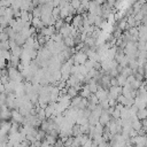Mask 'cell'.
Returning <instances> with one entry per match:
<instances>
[{
    "instance_id": "obj_24",
    "label": "cell",
    "mask_w": 147,
    "mask_h": 147,
    "mask_svg": "<svg viewBox=\"0 0 147 147\" xmlns=\"http://www.w3.org/2000/svg\"><path fill=\"white\" fill-rule=\"evenodd\" d=\"M5 13H6V8L0 7V16H5Z\"/></svg>"
},
{
    "instance_id": "obj_8",
    "label": "cell",
    "mask_w": 147,
    "mask_h": 147,
    "mask_svg": "<svg viewBox=\"0 0 147 147\" xmlns=\"http://www.w3.org/2000/svg\"><path fill=\"white\" fill-rule=\"evenodd\" d=\"M91 94H92V93H91V91H90V88H88L87 84H86V85H84V86H83V88H82V90H80V92H79V95H80L82 98H85V99H88Z\"/></svg>"
},
{
    "instance_id": "obj_23",
    "label": "cell",
    "mask_w": 147,
    "mask_h": 147,
    "mask_svg": "<svg viewBox=\"0 0 147 147\" xmlns=\"http://www.w3.org/2000/svg\"><path fill=\"white\" fill-rule=\"evenodd\" d=\"M110 86H119L118 82H117V78H111L110 79Z\"/></svg>"
},
{
    "instance_id": "obj_18",
    "label": "cell",
    "mask_w": 147,
    "mask_h": 147,
    "mask_svg": "<svg viewBox=\"0 0 147 147\" xmlns=\"http://www.w3.org/2000/svg\"><path fill=\"white\" fill-rule=\"evenodd\" d=\"M116 78H117V82H118V85H119V86H122V87H123V86L126 84V77H125V76H123V75H121V74H119Z\"/></svg>"
},
{
    "instance_id": "obj_26",
    "label": "cell",
    "mask_w": 147,
    "mask_h": 147,
    "mask_svg": "<svg viewBox=\"0 0 147 147\" xmlns=\"http://www.w3.org/2000/svg\"><path fill=\"white\" fill-rule=\"evenodd\" d=\"M0 32H3V28L0 25Z\"/></svg>"
},
{
    "instance_id": "obj_6",
    "label": "cell",
    "mask_w": 147,
    "mask_h": 147,
    "mask_svg": "<svg viewBox=\"0 0 147 147\" xmlns=\"http://www.w3.org/2000/svg\"><path fill=\"white\" fill-rule=\"evenodd\" d=\"M31 25H32L33 28H36L37 31H40V30H42V29L45 28V25H44V23L41 22L40 17H33L32 21H31Z\"/></svg>"
},
{
    "instance_id": "obj_14",
    "label": "cell",
    "mask_w": 147,
    "mask_h": 147,
    "mask_svg": "<svg viewBox=\"0 0 147 147\" xmlns=\"http://www.w3.org/2000/svg\"><path fill=\"white\" fill-rule=\"evenodd\" d=\"M22 51H23V47L22 46H16V47H14V48H11L10 49V52H11V54L13 55H15V56H21V54H22Z\"/></svg>"
},
{
    "instance_id": "obj_3",
    "label": "cell",
    "mask_w": 147,
    "mask_h": 147,
    "mask_svg": "<svg viewBox=\"0 0 147 147\" xmlns=\"http://www.w3.org/2000/svg\"><path fill=\"white\" fill-rule=\"evenodd\" d=\"M11 119L13 122H16V123H21L23 124V119H24V116L16 109H13L11 110Z\"/></svg>"
},
{
    "instance_id": "obj_9",
    "label": "cell",
    "mask_w": 147,
    "mask_h": 147,
    "mask_svg": "<svg viewBox=\"0 0 147 147\" xmlns=\"http://www.w3.org/2000/svg\"><path fill=\"white\" fill-rule=\"evenodd\" d=\"M126 23H127V30L131 29V28H134V26L137 25L134 15H129V16H126Z\"/></svg>"
},
{
    "instance_id": "obj_10",
    "label": "cell",
    "mask_w": 147,
    "mask_h": 147,
    "mask_svg": "<svg viewBox=\"0 0 147 147\" xmlns=\"http://www.w3.org/2000/svg\"><path fill=\"white\" fill-rule=\"evenodd\" d=\"M63 41H64V45H65L68 48H74V47L76 46L75 39H74L72 37H67V38L63 39Z\"/></svg>"
},
{
    "instance_id": "obj_25",
    "label": "cell",
    "mask_w": 147,
    "mask_h": 147,
    "mask_svg": "<svg viewBox=\"0 0 147 147\" xmlns=\"http://www.w3.org/2000/svg\"><path fill=\"white\" fill-rule=\"evenodd\" d=\"M106 1H107V0H95V2H96L98 5H101V6H102V5H103Z\"/></svg>"
},
{
    "instance_id": "obj_12",
    "label": "cell",
    "mask_w": 147,
    "mask_h": 147,
    "mask_svg": "<svg viewBox=\"0 0 147 147\" xmlns=\"http://www.w3.org/2000/svg\"><path fill=\"white\" fill-rule=\"evenodd\" d=\"M68 5L69 3H67L64 7H62V8H60V18H65V17H68L69 16V10H68Z\"/></svg>"
},
{
    "instance_id": "obj_4",
    "label": "cell",
    "mask_w": 147,
    "mask_h": 147,
    "mask_svg": "<svg viewBox=\"0 0 147 147\" xmlns=\"http://www.w3.org/2000/svg\"><path fill=\"white\" fill-rule=\"evenodd\" d=\"M110 119H111V115L108 114L106 110H103L102 114H101V116H100V118H99V123H100L101 125L106 126V125L110 122Z\"/></svg>"
},
{
    "instance_id": "obj_16",
    "label": "cell",
    "mask_w": 147,
    "mask_h": 147,
    "mask_svg": "<svg viewBox=\"0 0 147 147\" xmlns=\"http://www.w3.org/2000/svg\"><path fill=\"white\" fill-rule=\"evenodd\" d=\"M64 24H65L64 20H63V18H59V20H56V22H55V24H54V28H55L56 31H59Z\"/></svg>"
},
{
    "instance_id": "obj_21",
    "label": "cell",
    "mask_w": 147,
    "mask_h": 147,
    "mask_svg": "<svg viewBox=\"0 0 147 147\" xmlns=\"http://www.w3.org/2000/svg\"><path fill=\"white\" fill-rule=\"evenodd\" d=\"M70 5H71V6H72V7L76 9V10H77V9H78V8L82 6V1H80V0H71Z\"/></svg>"
},
{
    "instance_id": "obj_15",
    "label": "cell",
    "mask_w": 147,
    "mask_h": 147,
    "mask_svg": "<svg viewBox=\"0 0 147 147\" xmlns=\"http://www.w3.org/2000/svg\"><path fill=\"white\" fill-rule=\"evenodd\" d=\"M82 99H83V98H82V96L78 94L77 96H75V98H72V99H71V105H70V106H71V107H75V108H77V107H78V105L80 103Z\"/></svg>"
},
{
    "instance_id": "obj_5",
    "label": "cell",
    "mask_w": 147,
    "mask_h": 147,
    "mask_svg": "<svg viewBox=\"0 0 147 147\" xmlns=\"http://www.w3.org/2000/svg\"><path fill=\"white\" fill-rule=\"evenodd\" d=\"M95 95L98 96L99 101H103V100H107L108 99V90H105L102 87L99 86L98 91L95 92Z\"/></svg>"
},
{
    "instance_id": "obj_1",
    "label": "cell",
    "mask_w": 147,
    "mask_h": 147,
    "mask_svg": "<svg viewBox=\"0 0 147 147\" xmlns=\"http://www.w3.org/2000/svg\"><path fill=\"white\" fill-rule=\"evenodd\" d=\"M72 59H74V64H79V65L85 64V62L88 60L85 52H76L72 55Z\"/></svg>"
},
{
    "instance_id": "obj_27",
    "label": "cell",
    "mask_w": 147,
    "mask_h": 147,
    "mask_svg": "<svg viewBox=\"0 0 147 147\" xmlns=\"http://www.w3.org/2000/svg\"><path fill=\"white\" fill-rule=\"evenodd\" d=\"M87 1H92V0H87Z\"/></svg>"
},
{
    "instance_id": "obj_19",
    "label": "cell",
    "mask_w": 147,
    "mask_h": 147,
    "mask_svg": "<svg viewBox=\"0 0 147 147\" xmlns=\"http://www.w3.org/2000/svg\"><path fill=\"white\" fill-rule=\"evenodd\" d=\"M88 100H90L88 102H90V103H92V105H99V103H100V101H99V99H98V96H96L95 94H93V93H92V94L90 95V98H88Z\"/></svg>"
},
{
    "instance_id": "obj_17",
    "label": "cell",
    "mask_w": 147,
    "mask_h": 147,
    "mask_svg": "<svg viewBox=\"0 0 147 147\" xmlns=\"http://www.w3.org/2000/svg\"><path fill=\"white\" fill-rule=\"evenodd\" d=\"M1 56H2L7 62H9L10 59H11V56H13V54H11L10 51H2V52H1Z\"/></svg>"
},
{
    "instance_id": "obj_2",
    "label": "cell",
    "mask_w": 147,
    "mask_h": 147,
    "mask_svg": "<svg viewBox=\"0 0 147 147\" xmlns=\"http://www.w3.org/2000/svg\"><path fill=\"white\" fill-rule=\"evenodd\" d=\"M122 94V86H110L108 90V99H115Z\"/></svg>"
},
{
    "instance_id": "obj_7",
    "label": "cell",
    "mask_w": 147,
    "mask_h": 147,
    "mask_svg": "<svg viewBox=\"0 0 147 147\" xmlns=\"http://www.w3.org/2000/svg\"><path fill=\"white\" fill-rule=\"evenodd\" d=\"M70 31H71V24H67V23L59 30V32L62 34L63 39L67 37H70Z\"/></svg>"
},
{
    "instance_id": "obj_22",
    "label": "cell",
    "mask_w": 147,
    "mask_h": 147,
    "mask_svg": "<svg viewBox=\"0 0 147 147\" xmlns=\"http://www.w3.org/2000/svg\"><path fill=\"white\" fill-rule=\"evenodd\" d=\"M0 7H5V8L10 7V0H0Z\"/></svg>"
},
{
    "instance_id": "obj_11",
    "label": "cell",
    "mask_w": 147,
    "mask_h": 147,
    "mask_svg": "<svg viewBox=\"0 0 147 147\" xmlns=\"http://www.w3.org/2000/svg\"><path fill=\"white\" fill-rule=\"evenodd\" d=\"M137 118L140 119V121H144L147 118V108L145 109H139L137 111Z\"/></svg>"
},
{
    "instance_id": "obj_20",
    "label": "cell",
    "mask_w": 147,
    "mask_h": 147,
    "mask_svg": "<svg viewBox=\"0 0 147 147\" xmlns=\"http://www.w3.org/2000/svg\"><path fill=\"white\" fill-rule=\"evenodd\" d=\"M94 127H95V133L96 134H102L103 133V125H101L100 123H96L94 125Z\"/></svg>"
},
{
    "instance_id": "obj_13",
    "label": "cell",
    "mask_w": 147,
    "mask_h": 147,
    "mask_svg": "<svg viewBox=\"0 0 147 147\" xmlns=\"http://www.w3.org/2000/svg\"><path fill=\"white\" fill-rule=\"evenodd\" d=\"M79 91L76 88V87H74V86H71V87H68V92H67V94L72 99V98H75V96H77L79 93H78Z\"/></svg>"
}]
</instances>
